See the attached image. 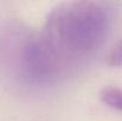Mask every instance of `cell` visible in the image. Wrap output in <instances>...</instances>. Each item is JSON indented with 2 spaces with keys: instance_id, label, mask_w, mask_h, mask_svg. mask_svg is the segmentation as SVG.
<instances>
[{
  "instance_id": "6da1fadb",
  "label": "cell",
  "mask_w": 122,
  "mask_h": 121,
  "mask_svg": "<svg viewBox=\"0 0 122 121\" xmlns=\"http://www.w3.org/2000/svg\"><path fill=\"white\" fill-rule=\"evenodd\" d=\"M109 32V14L96 1H70L55 7L38 42L46 64L57 80L94 56Z\"/></svg>"
},
{
  "instance_id": "7a4b0ae2",
  "label": "cell",
  "mask_w": 122,
  "mask_h": 121,
  "mask_svg": "<svg viewBox=\"0 0 122 121\" xmlns=\"http://www.w3.org/2000/svg\"><path fill=\"white\" fill-rule=\"evenodd\" d=\"M0 70L27 85L53 82L35 35L23 24L8 21L0 26Z\"/></svg>"
},
{
  "instance_id": "3957f363",
  "label": "cell",
  "mask_w": 122,
  "mask_h": 121,
  "mask_svg": "<svg viewBox=\"0 0 122 121\" xmlns=\"http://www.w3.org/2000/svg\"><path fill=\"white\" fill-rule=\"evenodd\" d=\"M101 100L109 107L122 112V89L117 87H106L100 93Z\"/></svg>"
},
{
  "instance_id": "277c9868",
  "label": "cell",
  "mask_w": 122,
  "mask_h": 121,
  "mask_svg": "<svg viewBox=\"0 0 122 121\" xmlns=\"http://www.w3.org/2000/svg\"><path fill=\"white\" fill-rule=\"evenodd\" d=\"M108 64L112 67H122V40H120L108 55Z\"/></svg>"
}]
</instances>
